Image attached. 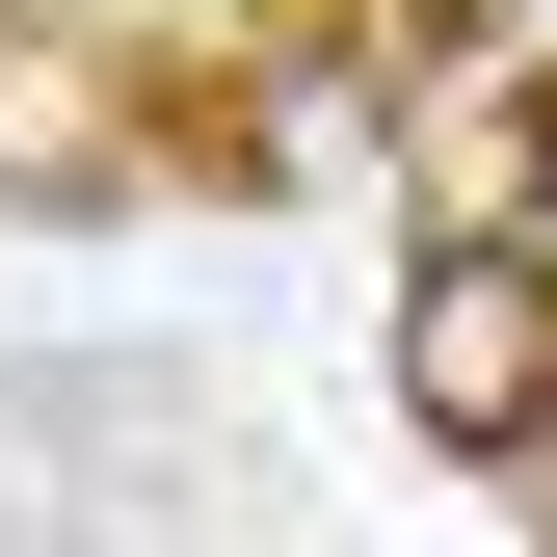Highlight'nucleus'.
Here are the masks:
<instances>
[{
  "label": "nucleus",
  "mask_w": 557,
  "mask_h": 557,
  "mask_svg": "<svg viewBox=\"0 0 557 557\" xmlns=\"http://www.w3.org/2000/svg\"><path fill=\"white\" fill-rule=\"evenodd\" d=\"M398 425H451V451L557 425V265L531 239H425L398 265Z\"/></svg>",
  "instance_id": "obj_1"
},
{
  "label": "nucleus",
  "mask_w": 557,
  "mask_h": 557,
  "mask_svg": "<svg viewBox=\"0 0 557 557\" xmlns=\"http://www.w3.org/2000/svg\"><path fill=\"white\" fill-rule=\"evenodd\" d=\"M505 239H531V265H557V133H531V213H505Z\"/></svg>",
  "instance_id": "obj_3"
},
{
  "label": "nucleus",
  "mask_w": 557,
  "mask_h": 557,
  "mask_svg": "<svg viewBox=\"0 0 557 557\" xmlns=\"http://www.w3.org/2000/svg\"><path fill=\"white\" fill-rule=\"evenodd\" d=\"M107 160H133V81L81 27H0V213H81Z\"/></svg>",
  "instance_id": "obj_2"
}]
</instances>
